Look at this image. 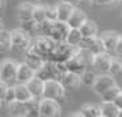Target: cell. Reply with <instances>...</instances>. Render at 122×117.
Here are the masks:
<instances>
[{"label":"cell","mask_w":122,"mask_h":117,"mask_svg":"<svg viewBox=\"0 0 122 117\" xmlns=\"http://www.w3.org/2000/svg\"><path fill=\"white\" fill-rule=\"evenodd\" d=\"M1 105H3V100L0 99V109H1Z\"/></svg>","instance_id":"7dc6e473"},{"label":"cell","mask_w":122,"mask_h":117,"mask_svg":"<svg viewBox=\"0 0 122 117\" xmlns=\"http://www.w3.org/2000/svg\"><path fill=\"white\" fill-rule=\"evenodd\" d=\"M56 43L50 37H37L34 43H32V48L36 54H39L44 61H48L50 56L52 55V52L55 50Z\"/></svg>","instance_id":"277c9868"},{"label":"cell","mask_w":122,"mask_h":117,"mask_svg":"<svg viewBox=\"0 0 122 117\" xmlns=\"http://www.w3.org/2000/svg\"><path fill=\"white\" fill-rule=\"evenodd\" d=\"M117 117H122V109H119V113H118V116Z\"/></svg>","instance_id":"ee69618b"},{"label":"cell","mask_w":122,"mask_h":117,"mask_svg":"<svg viewBox=\"0 0 122 117\" xmlns=\"http://www.w3.org/2000/svg\"><path fill=\"white\" fill-rule=\"evenodd\" d=\"M86 19H88L86 14H85L82 10H80L78 7H76L74 11H73V14L70 15V18H69V21H67L66 23L69 25L70 29H80Z\"/></svg>","instance_id":"e0dca14e"},{"label":"cell","mask_w":122,"mask_h":117,"mask_svg":"<svg viewBox=\"0 0 122 117\" xmlns=\"http://www.w3.org/2000/svg\"><path fill=\"white\" fill-rule=\"evenodd\" d=\"M78 48H85V50L91 51L93 55H97V54H103L106 52L104 45H103V41L100 37L95 36V37H91V39H82L81 40V44Z\"/></svg>","instance_id":"30bf717a"},{"label":"cell","mask_w":122,"mask_h":117,"mask_svg":"<svg viewBox=\"0 0 122 117\" xmlns=\"http://www.w3.org/2000/svg\"><path fill=\"white\" fill-rule=\"evenodd\" d=\"M121 34L118 32H114V30H110V32H104L103 36L100 37L102 41H103V45H104V50L107 54H112L115 51L117 43H118V39H119Z\"/></svg>","instance_id":"5bb4252c"},{"label":"cell","mask_w":122,"mask_h":117,"mask_svg":"<svg viewBox=\"0 0 122 117\" xmlns=\"http://www.w3.org/2000/svg\"><path fill=\"white\" fill-rule=\"evenodd\" d=\"M8 88H10V87H8V84L0 80V99H1V100H4V98H6V94H7V91H8Z\"/></svg>","instance_id":"d590c367"},{"label":"cell","mask_w":122,"mask_h":117,"mask_svg":"<svg viewBox=\"0 0 122 117\" xmlns=\"http://www.w3.org/2000/svg\"><path fill=\"white\" fill-rule=\"evenodd\" d=\"M61 105L59 102L52 99L40 98L39 100V117H59Z\"/></svg>","instance_id":"8992f818"},{"label":"cell","mask_w":122,"mask_h":117,"mask_svg":"<svg viewBox=\"0 0 122 117\" xmlns=\"http://www.w3.org/2000/svg\"><path fill=\"white\" fill-rule=\"evenodd\" d=\"M96 73L92 72V70H85V72L80 76V78H81V84H84V85H86V87H92L95 83V80H96Z\"/></svg>","instance_id":"1f68e13d"},{"label":"cell","mask_w":122,"mask_h":117,"mask_svg":"<svg viewBox=\"0 0 122 117\" xmlns=\"http://www.w3.org/2000/svg\"><path fill=\"white\" fill-rule=\"evenodd\" d=\"M44 62L45 61L39 55V54H36V52H34L32 47L25 51V55H23V63H26L29 67H32L34 72H37L40 67L43 66V63H44Z\"/></svg>","instance_id":"7c38bea8"},{"label":"cell","mask_w":122,"mask_h":117,"mask_svg":"<svg viewBox=\"0 0 122 117\" xmlns=\"http://www.w3.org/2000/svg\"><path fill=\"white\" fill-rule=\"evenodd\" d=\"M29 1H30V3H32V1H37V0H29Z\"/></svg>","instance_id":"c3c4849f"},{"label":"cell","mask_w":122,"mask_h":117,"mask_svg":"<svg viewBox=\"0 0 122 117\" xmlns=\"http://www.w3.org/2000/svg\"><path fill=\"white\" fill-rule=\"evenodd\" d=\"M70 117H84V116L81 114V113H80V111H76V113H73Z\"/></svg>","instance_id":"7bdbcfd3"},{"label":"cell","mask_w":122,"mask_h":117,"mask_svg":"<svg viewBox=\"0 0 122 117\" xmlns=\"http://www.w3.org/2000/svg\"><path fill=\"white\" fill-rule=\"evenodd\" d=\"M80 1H84V3H91L92 0H80Z\"/></svg>","instance_id":"f6af8a7d"},{"label":"cell","mask_w":122,"mask_h":117,"mask_svg":"<svg viewBox=\"0 0 122 117\" xmlns=\"http://www.w3.org/2000/svg\"><path fill=\"white\" fill-rule=\"evenodd\" d=\"M114 103H115V106L118 107V109H122V91L119 92V95H118V96L115 98Z\"/></svg>","instance_id":"ab89813d"},{"label":"cell","mask_w":122,"mask_h":117,"mask_svg":"<svg viewBox=\"0 0 122 117\" xmlns=\"http://www.w3.org/2000/svg\"><path fill=\"white\" fill-rule=\"evenodd\" d=\"M114 85H117L114 77H111L108 73H104V74L96 76V80H95L92 88H93V91L97 95H103L107 89H110L111 87H114Z\"/></svg>","instance_id":"9c48e42d"},{"label":"cell","mask_w":122,"mask_h":117,"mask_svg":"<svg viewBox=\"0 0 122 117\" xmlns=\"http://www.w3.org/2000/svg\"><path fill=\"white\" fill-rule=\"evenodd\" d=\"M12 91H14V98H15L17 102L26 103V102H29L30 99H33L32 95L29 94V91H28V88H26L25 84H15V85L12 87Z\"/></svg>","instance_id":"7402d4cb"},{"label":"cell","mask_w":122,"mask_h":117,"mask_svg":"<svg viewBox=\"0 0 122 117\" xmlns=\"http://www.w3.org/2000/svg\"><path fill=\"white\" fill-rule=\"evenodd\" d=\"M66 89L62 87V84L58 80H48L44 81V91H43V98L45 99H52L59 102L65 98Z\"/></svg>","instance_id":"5b68a950"},{"label":"cell","mask_w":122,"mask_h":117,"mask_svg":"<svg viewBox=\"0 0 122 117\" xmlns=\"http://www.w3.org/2000/svg\"><path fill=\"white\" fill-rule=\"evenodd\" d=\"M52 21H41V22H36V30H34V34L37 37H50L51 33V28H52Z\"/></svg>","instance_id":"cb8c5ba5"},{"label":"cell","mask_w":122,"mask_h":117,"mask_svg":"<svg viewBox=\"0 0 122 117\" xmlns=\"http://www.w3.org/2000/svg\"><path fill=\"white\" fill-rule=\"evenodd\" d=\"M77 50H78V47L70 45V44H67V43H56L55 50H54V52H52V55L50 56L48 61L56 62V63H65L71 56L76 55Z\"/></svg>","instance_id":"7a4b0ae2"},{"label":"cell","mask_w":122,"mask_h":117,"mask_svg":"<svg viewBox=\"0 0 122 117\" xmlns=\"http://www.w3.org/2000/svg\"><path fill=\"white\" fill-rule=\"evenodd\" d=\"M45 7V15L48 21H56V6H44Z\"/></svg>","instance_id":"e575fe53"},{"label":"cell","mask_w":122,"mask_h":117,"mask_svg":"<svg viewBox=\"0 0 122 117\" xmlns=\"http://www.w3.org/2000/svg\"><path fill=\"white\" fill-rule=\"evenodd\" d=\"M4 8H6V0H0V14L4 11Z\"/></svg>","instance_id":"b9f144b4"},{"label":"cell","mask_w":122,"mask_h":117,"mask_svg":"<svg viewBox=\"0 0 122 117\" xmlns=\"http://www.w3.org/2000/svg\"><path fill=\"white\" fill-rule=\"evenodd\" d=\"M66 72L65 63H56V62L45 61L43 66L36 72V77H39L43 81H48V80H58L63 73Z\"/></svg>","instance_id":"6da1fadb"},{"label":"cell","mask_w":122,"mask_h":117,"mask_svg":"<svg viewBox=\"0 0 122 117\" xmlns=\"http://www.w3.org/2000/svg\"><path fill=\"white\" fill-rule=\"evenodd\" d=\"M81 40H82V36H81L78 29H70L69 30V34H67V37H66L67 44L74 45V47H80Z\"/></svg>","instance_id":"f546056e"},{"label":"cell","mask_w":122,"mask_h":117,"mask_svg":"<svg viewBox=\"0 0 122 117\" xmlns=\"http://www.w3.org/2000/svg\"><path fill=\"white\" fill-rule=\"evenodd\" d=\"M69 25L66 22H61V21H54L52 28H51L50 39H52L55 43H66V37L69 34Z\"/></svg>","instance_id":"ba28073f"},{"label":"cell","mask_w":122,"mask_h":117,"mask_svg":"<svg viewBox=\"0 0 122 117\" xmlns=\"http://www.w3.org/2000/svg\"><path fill=\"white\" fill-rule=\"evenodd\" d=\"M47 15H45V7L44 6H34L33 10V21L34 22H41L45 21Z\"/></svg>","instance_id":"d6a6232c"},{"label":"cell","mask_w":122,"mask_h":117,"mask_svg":"<svg viewBox=\"0 0 122 117\" xmlns=\"http://www.w3.org/2000/svg\"><path fill=\"white\" fill-rule=\"evenodd\" d=\"M99 107L102 117H117L119 113V109L115 106L114 102H102Z\"/></svg>","instance_id":"d4e9b609"},{"label":"cell","mask_w":122,"mask_h":117,"mask_svg":"<svg viewBox=\"0 0 122 117\" xmlns=\"http://www.w3.org/2000/svg\"><path fill=\"white\" fill-rule=\"evenodd\" d=\"M11 36V50H17V51H25L30 48L32 45V36L29 33H26L22 29H14L10 32Z\"/></svg>","instance_id":"3957f363"},{"label":"cell","mask_w":122,"mask_h":117,"mask_svg":"<svg viewBox=\"0 0 122 117\" xmlns=\"http://www.w3.org/2000/svg\"><path fill=\"white\" fill-rule=\"evenodd\" d=\"M3 29V23H1V21H0V30Z\"/></svg>","instance_id":"bcb514c9"},{"label":"cell","mask_w":122,"mask_h":117,"mask_svg":"<svg viewBox=\"0 0 122 117\" xmlns=\"http://www.w3.org/2000/svg\"><path fill=\"white\" fill-rule=\"evenodd\" d=\"M59 83L62 84V87L65 89H76L80 87L81 84V78H80V74H76V73L71 72H65L59 78Z\"/></svg>","instance_id":"4fadbf2b"},{"label":"cell","mask_w":122,"mask_h":117,"mask_svg":"<svg viewBox=\"0 0 122 117\" xmlns=\"http://www.w3.org/2000/svg\"><path fill=\"white\" fill-rule=\"evenodd\" d=\"M100 117H102V116H100Z\"/></svg>","instance_id":"f907efd6"},{"label":"cell","mask_w":122,"mask_h":117,"mask_svg":"<svg viewBox=\"0 0 122 117\" xmlns=\"http://www.w3.org/2000/svg\"><path fill=\"white\" fill-rule=\"evenodd\" d=\"M115 52L117 55L122 56V36H119V39H118V43H117V47H115Z\"/></svg>","instance_id":"f35d334b"},{"label":"cell","mask_w":122,"mask_h":117,"mask_svg":"<svg viewBox=\"0 0 122 117\" xmlns=\"http://www.w3.org/2000/svg\"><path fill=\"white\" fill-rule=\"evenodd\" d=\"M8 113L11 114V117H28V106L26 103L14 100L8 103Z\"/></svg>","instance_id":"603a6c76"},{"label":"cell","mask_w":122,"mask_h":117,"mask_svg":"<svg viewBox=\"0 0 122 117\" xmlns=\"http://www.w3.org/2000/svg\"><path fill=\"white\" fill-rule=\"evenodd\" d=\"M115 0H92L91 3H93L95 6H110Z\"/></svg>","instance_id":"74e56055"},{"label":"cell","mask_w":122,"mask_h":117,"mask_svg":"<svg viewBox=\"0 0 122 117\" xmlns=\"http://www.w3.org/2000/svg\"><path fill=\"white\" fill-rule=\"evenodd\" d=\"M108 74H110L111 77H119V76H122V58L121 56L111 58Z\"/></svg>","instance_id":"484cf974"},{"label":"cell","mask_w":122,"mask_h":117,"mask_svg":"<svg viewBox=\"0 0 122 117\" xmlns=\"http://www.w3.org/2000/svg\"><path fill=\"white\" fill-rule=\"evenodd\" d=\"M33 10H34L33 3H30V1H23V3H21L17 8V17L19 19V22L33 19Z\"/></svg>","instance_id":"ac0fdd59"},{"label":"cell","mask_w":122,"mask_h":117,"mask_svg":"<svg viewBox=\"0 0 122 117\" xmlns=\"http://www.w3.org/2000/svg\"><path fill=\"white\" fill-rule=\"evenodd\" d=\"M34 76H36V72H34L32 67H29L26 63H19L18 65V72H17V77H15L18 84L29 83Z\"/></svg>","instance_id":"2e32d148"},{"label":"cell","mask_w":122,"mask_h":117,"mask_svg":"<svg viewBox=\"0 0 122 117\" xmlns=\"http://www.w3.org/2000/svg\"><path fill=\"white\" fill-rule=\"evenodd\" d=\"M62 1H65V3H69V4H73L74 7H77V4L80 3V0H62Z\"/></svg>","instance_id":"60d3db41"},{"label":"cell","mask_w":122,"mask_h":117,"mask_svg":"<svg viewBox=\"0 0 122 117\" xmlns=\"http://www.w3.org/2000/svg\"><path fill=\"white\" fill-rule=\"evenodd\" d=\"M80 113L82 114L84 117H100V107L97 105H91V103H86L84 105L81 109H80Z\"/></svg>","instance_id":"83f0119b"},{"label":"cell","mask_w":122,"mask_h":117,"mask_svg":"<svg viewBox=\"0 0 122 117\" xmlns=\"http://www.w3.org/2000/svg\"><path fill=\"white\" fill-rule=\"evenodd\" d=\"M65 67H66V70L67 72H71V73H76V74H82L88 67L84 65L82 62L78 59V56L77 55H74V56H71L69 61H66L65 62Z\"/></svg>","instance_id":"ffe728a7"},{"label":"cell","mask_w":122,"mask_h":117,"mask_svg":"<svg viewBox=\"0 0 122 117\" xmlns=\"http://www.w3.org/2000/svg\"><path fill=\"white\" fill-rule=\"evenodd\" d=\"M18 62L12 61V59H6L0 63V80L4 83H11L17 77L18 72Z\"/></svg>","instance_id":"52a82bcc"},{"label":"cell","mask_w":122,"mask_h":117,"mask_svg":"<svg viewBox=\"0 0 122 117\" xmlns=\"http://www.w3.org/2000/svg\"><path fill=\"white\" fill-rule=\"evenodd\" d=\"M76 55L78 56V59L82 62L86 67L92 66V61H93V56L95 55L91 52V51L85 50V48H78L77 52H76Z\"/></svg>","instance_id":"f1b7e54d"},{"label":"cell","mask_w":122,"mask_h":117,"mask_svg":"<svg viewBox=\"0 0 122 117\" xmlns=\"http://www.w3.org/2000/svg\"><path fill=\"white\" fill-rule=\"evenodd\" d=\"M14 100H15V98H14V91H12V87H10V88H8V91H7V94H6L4 102L8 105V103H11V102H14Z\"/></svg>","instance_id":"8d00e7d4"},{"label":"cell","mask_w":122,"mask_h":117,"mask_svg":"<svg viewBox=\"0 0 122 117\" xmlns=\"http://www.w3.org/2000/svg\"><path fill=\"white\" fill-rule=\"evenodd\" d=\"M78 30L82 36V39H91V37L97 36V25L92 19H86Z\"/></svg>","instance_id":"44dd1931"},{"label":"cell","mask_w":122,"mask_h":117,"mask_svg":"<svg viewBox=\"0 0 122 117\" xmlns=\"http://www.w3.org/2000/svg\"><path fill=\"white\" fill-rule=\"evenodd\" d=\"M11 50V36L10 30L1 29L0 30V52H7Z\"/></svg>","instance_id":"4316f807"},{"label":"cell","mask_w":122,"mask_h":117,"mask_svg":"<svg viewBox=\"0 0 122 117\" xmlns=\"http://www.w3.org/2000/svg\"><path fill=\"white\" fill-rule=\"evenodd\" d=\"M19 23H21L19 29L25 30V32H26V33H29L30 36H32V34H34V30H36V22H34L33 19L23 21V22H19Z\"/></svg>","instance_id":"836d02e7"},{"label":"cell","mask_w":122,"mask_h":117,"mask_svg":"<svg viewBox=\"0 0 122 117\" xmlns=\"http://www.w3.org/2000/svg\"><path fill=\"white\" fill-rule=\"evenodd\" d=\"M121 91L122 89L119 88L118 85H114V87H111L110 89H107L103 95H100V96H102V100H103V102H114Z\"/></svg>","instance_id":"4dcf8cb0"},{"label":"cell","mask_w":122,"mask_h":117,"mask_svg":"<svg viewBox=\"0 0 122 117\" xmlns=\"http://www.w3.org/2000/svg\"><path fill=\"white\" fill-rule=\"evenodd\" d=\"M25 85H26L29 94L32 95L33 99H40V98H43V91H44V81H43V80H40L39 77L34 76V77L32 78L29 83L25 84Z\"/></svg>","instance_id":"9a60e30c"},{"label":"cell","mask_w":122,"mask_h":117,"mask_svg":"<svg viewBox=\"0 0 122 117\" xmlns=\"http://www.w3.org/2000/svg\"><path fill=\"white\" fill-rule=\"evenodd\" d=\"M76 7L73 4H69V3H65V1H61L58 3L56 6V21H61V22H67L70 15L73 14Z\"/></svg>","instance_id":"d6986e66"},{"label":"cell","mask_w":122,"mask_h":117,"mask_svg":"<svg viewBox=\"0 0 122 117\" xmlns=\"http://www.w3.org/2000/svg\"><path fill=\"white\" fill-rule=\"evenodd\" d=\"M111 58H112V56H111L110 54H107V52L97 54V55L93 56V61H92V67H93L96 72H99L100 74L108 73L110 63H111Z\"/></svg>","instance_id":"8fae6325"},{"label":"cell","mask_w":122,"mask_h":117,"mask_svg":"<svg viewBox=\"0 0 122 117\" xmlns=\"http://www.w3.org/2000/svg\"><path fill=\"white\" fill-rule=\"evenodd\" d=\"M115 1H122V0H115Z\"/></svg>","instance_id":"681fc988"}]
</instances>
